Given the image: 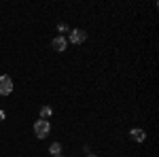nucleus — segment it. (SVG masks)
Wrapping results in <instances>:
<instances>
[{
	"label": "nucleus",
	"mask_w": 159,
	"mask_h": 157,
	"mask_svg": "<svg viewBox=\"0 0 159 157\" xmlns=\"http://www.w3.org/2000/svg\"><path fill=\"white\" fill-rule=\"evenodd\" d=\"M13 91V81L9 74H2L0 76V96H9Z\"/></svg>",
	"instance_id": "f03ea898"
},
{
	"label": "nucleus",
	"mask_w": 159,
	"mask_h": 157,
	"mask_svg": "<svg viewBox=\"0 0 159 157\" xmlns=\"http://www.w3.org/2000/svg\"><path fill=\"white\" fill-rule=\"evenodd\" d=\"M49 132H51V123L49 121L38 119L36 123H34V134H36V138H45Z\"/></svg>",
	"instance_id": "f257e3e1"
},
{
	"label": "nucleus",
	"mask_w": 159,
	"mask_h": 157,
	"mask_svg": "<svg viewBox=\"0 0 159 157\" xmlns=\"http://www.w3.org/2000/svg\"><path fill=\"white\" fill-rule=\"evenodd\" d=\"M89 157H96V155H93V153H89Z\"/></svg>",
	"instance_id": "9d476101"
},
{
	"label": "nucleus",
	"mask_w": 159,
	"mask_h": 157,
	"mask_svg": "<svg viewBox=\"0 0 159 157\" xmlns=\"http://www.w3.org/2000/svg\"><path fill=\"white\" fill-rule=\"evenodd\" d=\"M49 153L51 155H61V145L60 142H53V145L49 146Z\"/></svg>",
	"instance_id": "423d86ee"
},
{
	"label": "nucleus",
	"mask_w": 159,
	"mask_h": 157,
	"mask_svg": "<svg viewBox=\"0 0 159 157\" xmlns=\"http://www.w3.org/2000/svg\"><path fill=\"white\" fill-rule=\"evenodd\" d=\"M129 138L136 140V142H144L147 140V132L140 130V127H134V130H129Z\"/></svg>",
	"instance_id": "7ed1b4c3"
},
{
	"label": "nucleus",
	"mask_w": 159,
	"mask_h": 157,
	"mask_svg": "<svg viewBox=\"0 0 159 157\" xmlns=\"http://www.w3.org/2000/svg\"><path fill=\"white\" fill-rule=\"evenodd\" d=\"M4 117H7V115H4V110L0 109V121H4Z\"/></svg>",
	"instance_id": "1a4fd4ad"
},
{
	"label": "nucleus",
	"mask_w": 159,
	"mask_h": 157,
	"mask_svg": "<svg viewBox=\"0 0 159 157\" xmlns=\"http://www.w3.org/2000/svg\"><path fill=\"white\" fill-rule=\"evenodd\" d=\"M57 30H60V32H68V25H66V24H60V25H57Z\"/></svg>",
	"instance_id": "6e6552de"
},
{
	"label": "nucleus",
	"mask_w": 159,
	"mask_h": 157,
	"mask_svg": "<svg viewBox=\"0 0 159 157\" xmlns=\"http://www.w3.org/2000/svg\"><path fill=\"white\" fill-rule=\"evenodd\" d=\"M51 113H53V110H51V106H43V109H40V119H49L51 117Z\"/></svg>",
	"instance_id": "0eeeda50"
},
{
	"label": "nucleus",
	"mask_w": 159,
	"mask_h": 157,
	"mask_svg": "<svg viewBox=\"0 0 159 157\" xmlns=\"http://www.w3.org/2000/svg\"><path fill=\"white\" fill-rule=\"evenodd\" d=\"M66 45H68V40L64 36H55L53 38V43H51V47H53V51H66Z\"/></svg>",
	"instance_id": "20e7f679"
},
{
	"label": "nucleus",
	"mask_w": 159,
	"mask_h": 157,
	"mask_svg": "<svg viewBox=\"0 0 159 157\" xmlns=\"http://www.w3.org/2000/svg\"><path fill=\"white\" fill-rule=\"evenodd\" d=\"M85 38H87L85 30H72V32H70V43H74V45H79V43H83Z\"/></svg>",
	"instance_id": "39448f33"
},
{
	"label": "nucleus",
	"mask_w": 159,
	"mask_h": 157,
	"mask_svg": "<svg viewBox=\"0 0 159 157\" xmlns=\"http://www.w3.org/2000/svg\"><path fill=\"white\" fill-rule=\"evenodd\" d=\"M53 157H64V155H53Z\"/></svg>",
	"instance_id": "9b49d317"
}]
</instances>
